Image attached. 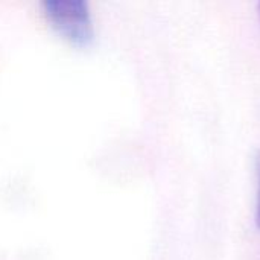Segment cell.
<instances>
[{"instance_id":"cell-2","label":"cell","mask_w":260,"mask_h":260,"mask_svg":"<svg viewBox=\"0 0 260 260\" xmlns=\"http://www.w3.org/2000/svg\"><path fill=\"white\" fill-rule=\"evenodd\" d=\"M257 224H259L260 227V192H259V201H257Z\"/></svg>"},{"instance_id":"cell-1","label":"cell","mask_w":260,"mask_h":260,"mask_svg":"<svg viewBox=\"0 0 260 260\" xmlns=\"http://www.w3.org/2000/svg\"><path fill=\"white\" fill-rule=\"evenodd\" d=\"M46 14L53 26L75 43L87 44L93 38L88 5L81 0L46 2Z\"/></svg>"}]
</instances>
